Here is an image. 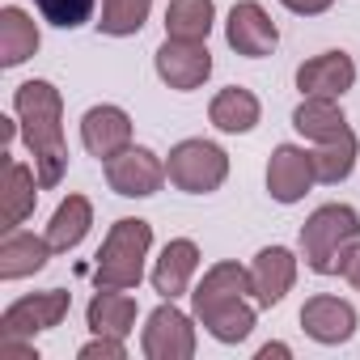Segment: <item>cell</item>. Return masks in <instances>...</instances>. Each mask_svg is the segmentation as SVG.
Returning <instances> with one entry per match:
<instances>
[{
    "label": "cell",
    "instance_id": "obj_1",
    "mask_svg": "<svg viewBox=\"0 0 360 360\" xmlns=\"http://www.w3.org/2000/svg\"><path fill=\"white\" fill-rule=\"evenodd\" d=\"M13 110L26 136V148L34 157V174L43 191L56 187L68 169V148H64V98L51 81H26L13 94Z\"/></svg>",
    "mask_w": 360,
    "mask_h": 360
},
{
    "label": "cell",
    "instance_id": "obj_2",
    "mask_svg": "<svg viewBox=\"0 0 360 360\" xmlns=\"http://www.w3.org/2000/svg\"><path fill=\"white\" fill-rule=\"evenodd\" d=\"M255 284L250 271L242 263H217L204 271V280L195 284L191 301H195V318L200 326L221 339V343H242L255 330Z\"/></svg>",
    "mask_w": 360,
    "mask_h": 360
},
{
    "label": "cell",
    "instance_id": "obj_3",
    "mask_svg": "<svg viewBox=\"0 0 360 360\" xmlns=\"http://www.w3.org/2000/svg\"><path fill=\"white\" fill-rule=\"evenodd\" d=\"M356 242H360V217L347 204H322L301 225V255L305 267L318 276H343V263Z\"/></svg>",
    "mask_w": 360,
    "mask_h": 360
},
{
    "label": "cell",
    "instance_id": "obj_4",
    "mask_svg": "<svg viewBox=\"0 0 360 360\" xmlns=\"http://www.w3.org/2000/svg\"><path fill=\"white\" fill-rule=\"evenodd\" d=\"M148 246H153V225L140 221V217H123L110 225L102 250H98V263H94V284L98 288H136L144 280V259H148Z\"/></svg>",
    "mask_w": 360,
    "mask_h": 360
},
{
    "label": "cell",
    "instance_id": "obj_5",
    "mask_svg": "<svg viewBox=\"0 0 360 360\" xmlns=\"http://www.w3.org/2000/svg\"><path fill=\"white\" fill-rule=\"evenodd\" d=\"M165 174L178 191L208 195L229 178V153L212 140H178L165 157Z\"/></svg>",
    "mask_w": 360,
    "mask_h": 360
},
{
    "label": "cell",
    "instance_id": "obj_6",
    "mask_svg": "<svg viewBox=\"0 0 360 360\" xmlns=\"http://www.w3.org/2000/svg\"><path fill=\"white\" fill-rule=\"evenodd\" d=\"M165 178H169L165 161L153 148H140V144H127L123 153H115L106 161V183L123 200H148V195H157Z\"/></svg>",
    "mask_w": 360,
    "mask_h": 360
},
{
    "label": "cell",
    "instance_id": "obj_7",
    "mask_svg": "<svg viewBox=\"0 0 360 360\" xmlns=\"http://www.w3.org/2000/svg\"><path fill=\"white\" fill-rule=\"evenodd\" d=\"M140 352L148 360H191L195 356V326H191V318L178 309L174 301L157 305L148 314V322H144Z\"/></svg>",
    "mask_w": 360,
    "mask_h": 360
},
{
    "label": "cell",
    "instance_id": "obj_8",
    "mask_svg": "<svg viewBox=\"0 0 360 360\" xmlns=\"http://www.w3.org/2000/svg\"><path fill=\"white\" fill-rule=\"evenodd\" d=\"M68 305L72 297L64 288H47V292H34V297H22L13 301L5 314H0V339H34L51 326H60L68 318Z\"/></svg>",
    "mask_w": 360,
    "mask_h": 360
},
{
    "label": "cell",
    "instance_id": "obj_9",
    "mask_svg": "<svg viewBox=\"0 0 360 360\" xmlns=\"http://www.w3.org/2000/svg\"><path fill=\"white\" fill-rule=\"evenodd\" d=\"M153 68L157 77L178 89V94H191L200 89L208 77H212V51L208 43H187V39H165L153 56Z\"/></svg>",
    "mask_w": 360,
    "mask_h": 360
},
{
    "label": "cell",
    "instance_id": "obj_10",
    "mask_svg": "<svg viewBox=\"0 0 360 360\" xmlns=\"http://www.w3.org/2000/svg\"><path fill=\"white\" fill-rule=\"evenodd\" d=\"M225 39H229V47H233L238 56L263 60V56L276 51L280 30H276V22L263 13L259 0H238V5L229 9V22H225Z\"/></svg>",
    "mask_w": 360,
    "mask_h": 360
},
{
    "label": "cell",
    "instance_id": "obj_11",
    "mask_svg": "<svg viewBox=\"0 0 360 360\" xmlns=\"http://www.w3.org/2000/svg\"><path fill=\"white\" fill-rule=\"evenodd\" d=\"M318 183L314 174V153L297 148V144H280L267 161V191L276 204H297L305 200V191Z\"/></svg>",
    "mask_w": 360,
    "mask_h": 360
},
{
    "label": "cell",
    "instance_id": "obj_12",
    "mask_svg": "<svg viewBox=\"0 0 360 360\" xmlns=\"http://www.w3.org/2000/svg\"><path fill=\"white\" fill-rule=\"evenodd\" d=\"M81 144L98 161H110L115 153H123L131 144V119H127V110L123 106H110V102L89 106L85 119H81Z\"/></svg>",
    "mask_w": 360,
    "mask_h": 360
},
{
    "label": "cell",
    "instance_id": "obj_13",
    "mask_svg": "<svg viewBox=\"0 0 360 360\" xmlns=\"http://www.w3.org/2000/svg\"><path fill=\"white\" fill-rule=\"evenodd\" d=\"M356 85V64L347 51H322L297 68V89L305 98H343Z\"/></svg>",
    "mask_w": 360,
    "mask_h": 360
},
{
    "label": "cell",
    "instance_id": "obj_14",
    "mask_svg": "<svg viewBox=\"0 0 360 360\" xmlns=\"http://www.w3.org/2000/svg\"><path fill=\"white\" fill-rule=\"evenodd\" d=\"M250 284H255V305L271 309L288 297V288L297 284V259L284 246H263L250 263Z\"/></svg>",
    "mask_w": 360,
    "mask_h": 360
},
{
    "label": "cell",
    "instance_id": "obj_15",
    "mask_svg": "<svg viewBox=\"0 0 360 360\" xmlns=\"http://www.w3.org/2000/svg\"><path fill=\"white\" fill-rule=\"evenodd\" d=\"M301 326H305L309 339H318L326 347L330 343H347L356 335V309L347 301L330 297V292H318V297H309L301 305Z\"/></svg>",
    "mask_w": 360,
    "mask_h": 360
},
{
    "label": "cell",
    "instance_id": "obj_16",
    "mask_svg": "<svg viewBox=\"0 0 360 360\" xmlns=\"http://www.w3.org/2000/svg\"><path fill=\"white\" fill-rule=\"evenodd\" d=\"M195 267H200V246L191 238H174V242H165V250H161V259L153 267V288L165 301H178L191 288Z\"/></svg>",
    "mask_w": 360,
    "mask_h": 360
},
{
    "label": "cell",
    "instance_id": "obj_17",
    "mask_svg": "<svg viewBox=\"0 0 360 360\" xmlns=\"http://www.w3.org/2000/svg\"><path fill=\"white\" fill-rule=\"evenodd\" d=\"M39 187H43V183H39L34 169H26L22 161L5 157V183H0V221H5V233L18 229V225L34 212Z\"/></svg>",
    "mask_w": 360,
    "mask_h": 360
},
{
    "label": "cell",
    "instance_id": "obj_18",
    "mask_svg": "<svg viewBox=\"0 0 360 360\" xmlns=\"http://www.w3.org/2000/svg\"><path fill=\"white\" fill-rule=\"evenodd\" d=\"M51 255L56 250L47 238H34L26 229H9L5 242H0V280H26V276L43 271Z\"/></svg>",
    "mask_w": 360,
    "mask_h": 360
},
{
    "label": "cell",
    "instance_id": "obj_19",
    "mask_svg": "<svg viewBox=\"0 0 360 360\" xmlns=\"http://www.w3.org/2000/svg\"><path fill=\"white\" fill-rule=\"evenodd\" d=\"M259 115H263L259 98H255L250 89H242V85H229V89H221V94L212 98V106H208V119H212V127H217V131H225V136L255 131V127H259Z\"/></svg>",
    "mask_w": 360,
    "mask_h": 360
},
{
    "label": "cell",
    "instance_id": "obj_20",
    "mask_svg": "<svg viewBox=\"0 0 360 360\" xmlns=\"http://www.w3.org/2000/svg\"><path fill=\"white\" fill-rule=\"evenodd\" d=\"M39 43H43L39 39V26H34V18L26 9H18V5L0 9V64H5V68L26 64L39 51Z\"/></svg>",
    "mask_w": 360,
    "mask_h": 360
},
{
    "label": "cell",
    "instance_id": "obj_21",
    "mask_svg": "<svg viewBox=\"0 0 360 360\" xmlns=\"http://www.w3.org/2000/svg\"><path fill=\"white\" fill-rule=\"evenodd\" d=\"M85 318H89V330L94 335L127 339L131 326H136V301L123 288H98L94 301H89V309H85Z\"/></svg>",
    "mask_w": 360,
    "mask_h": 360
},
{
    "label": "cell",
    "instance_id": "obj_22",
    "mask_svg": "<svg viewBox=\"0 0 360 360\" xmlns=\"http://www.w3.org/2000/svg\"><path fill=\"white\" fill-rule=\"evenodd\" d=\"M217 22L212 0H169L165 5V39H187V43H208Z\"/></svg>",
    "mask_w": 360,
    "mask_h": 360
},
{
    "label": "cell",
    "instance_id": "obj_23",
    "mask_svg": "<svg viewBox=\"0 0 360 360\" xmlns=\"http://www.w3.org/2000/svg\"><path fill=\"white\" fill-rule=\"evenodd\" d=\"M89 225H94V208H89V200H85V195H68V200L56 208L51 225H47V242H51V250H56V255L77 250V246L85 242Z\"/></svg>",
    "mask_w": 360,
    "mask_h": 360
},
{
    "label": "cell",
    "instance_id": "obj_24",
    "mask_svg": "<svg viewBox=\"0 0 360 360\" xmlns=\"http://www.w3.org/2000/svg\"><path fill=\"white\" fill-rule=\"evenodd\" d=\"M292 127H297L301 136H309L314 144L352 131L347 119H343V110L335 106V98H301V106L292 110Z\"/></svg>",
    "mask_w": 360,
    "mask_h": 360
},
{
    "label": "cell",
    "instance_id": "obj_25",
    "mask_svg": "<svg viewBox=\"0 0 360 360\" xmlns=\"http://www.w3.org/2000/svg\"><path fill=\"white\" fill-rule=\"evenodd\" d=\"M352 165H356V131H343V136L322 140L314 148V174H318V183H326V187L343 183V178L352 174Z\"/></svg>",
    "mask_w": 360,
    "mask_h": 360
},
{
    "label": "cell",
    "instance_id": "obj_26",
    "mask_svg": "<svg viewBox=\"0 0 360 360\" xmlns=\"http://www.w3.org/2000/svg\"><path fill=\"white\" fill-rule=\"evenodd\" d=\"M148 9H153V0H102V22H98V30L110 34V39L140 34L144 22H148Z\"/></svg>",
    "mask_w": 360,
    "mask_h": 360
},
{
    "label": "cell",
    "instance_id": "obj_27",
    "mask_svg": "<svg viewBox=\"0 0 360 360\" xmlns=\"http://www.w3.org/2000/svg\"><path fill=\"white\" fill-rule=\"evenodd\" d=\"M34 9L43 13V22H51L60 30H77L94 18L98 0H34Z\"/></svg>",
    "mask_w": 360,
    "mask_h": 360
},
{
    "label": "cell",
    "instance_id": "obj_28",
    "mask_svg": "<svg viewBox=\"0 0 360 360\" xmlns=\"http://www.w3.org/2000/svg\"><path fill=\"white\" fill-rule=\"evenodd\" d=\"M123 356H127V347L115 335H98V339H89L81 347V360H123Z\"/></svg>",
    "mask_w": 360,
    "mask_h": 360
},
{
    "label": "cell",
    "instance_id": "obj_29",
    "mask_svg": "<svg viewBox=\"0 0 360 360\" xmlns=\"http://www.w3.org/2000/svg\"><path fill=\"white\" fill-rule=\"evenodd\" d=\"M280 5L288 13H301V18H318V13H326L335 5V0H280Z\"/></svg>",
    "mask_w": 360,
    "mask_h": 360
},
{
    "label": "cell",
    "instance_id": "obj_30",
    "mask_svg": "<svg viewBox=\"0 0 360 360\" xmlns=\"http://www.w3.org/2000/svg\"><path fill=\"white\" fill-rule=\"evenodd\" d=\"M343 280L360 292V242L352 246V255H347V263H343Z\"/></svg>",
    "mask_w": 360,
    "mask_h": 360
},
{
    "label": "cell",
    "instance_id": "obj_31",
    "mask_svg": "<svg viewBox=\"0 0 360 360\" xmlns=\"http://www.w3.org/2000/svg\"><path fill=\"white\" fill-rule=\"evenodd\" d=\"M271 356H288V343H267V347H259V360H271Z\"/></svg>",
    "mask_w": 360,
    "mask_h": 360
},
{
    "label": "cell",
    "instance_id": "obj_32",
    "mask_svg": "<svg viewBox=\"0 0 360 360\" xmlns=\"http://www.w3.org/2000/svg\"><path fill=\"white\" fill-rule=\"evenodd\" d=\"M0 140H5V144L13 140V123H9V119H0Z\"/></svg>",
    "mask_w": 360,
    "mask_h": 360
}]
</instances>
